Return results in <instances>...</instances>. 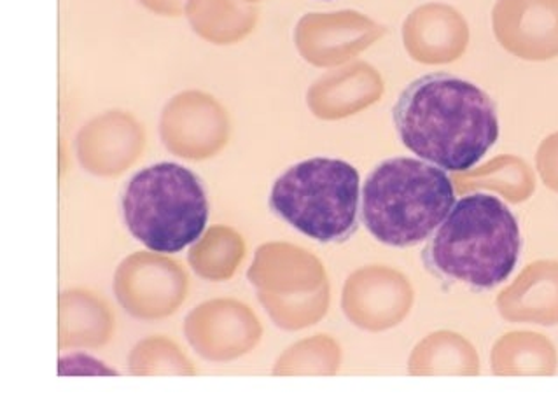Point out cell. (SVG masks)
<instances>
[{"label": "cell", "instance_id": "cell-3", "mask_svg": "<svg viewBox=\"0 0 558 418\" xmlns=\"http://www.w3.org/2000/svg\"><path fill=\"white\" fill-rule=\"evenodd\" d=\"M456 205V187L444 169L416 158L381 161L363 186L361 221L389 247L426 242Z\"/></svg>", "mask_w": 558, "mask_h": 418}, {"label": "cell", "instance_id": "cell-4", "mask_svg": "<svg viewBox=\"0 0 558 418\" xmlns=\"http://www.w3.org/2000/svg\"><path fill=\"white\" fill-rule=\"evenodd\" d=\"M124 224L147 249L178 254L204 235L208 200L204 184L186 167L161 161L130 179L121 198Z\"/></svg>", "mask_w": 558, "mask_h": 418}, {"label": "cell", "instance_id": "cell-2", "mask_svg": "<svg viewBox=\"0 0 558 418\" xmlns=\"http://www.w3.org/2000/svg\"><path fill=\"white\" fill-rule=\"evenodd\" d=\"M522 250L520 224L497 196L473 193L456 201L424 250L444 281L493 290L510 279Z\"/></svg>", "mask_w": 558, "mask_h": 418}, {"label": "cell", "instance_id": "cell-1", "mask_svg": "<svg viewBox=\"0 0 558 418\" xmlns=\"http://www.w3.org/2000/svg\"><path fill=\"white\" fill-rule=\"evenodd\" d=\"M392 120L408 151L448 172L478 165L499 138L493 98L447 72L412 81L399 95Z\"/></svg>", "mask_w": 558, "mask_h": 418}, {"label": "cell", "instance_id": "cell-5", "mask_svg": "<svg viewBox=\"0 0 558 418\" xmlns=\"http://www.w3.org/2000/svg\"><path fill=\"white\" fill-rule=\"evenodd\" d=\"M361 177L338 158H311L289 167L270 192V209L320 244H343L357 230Z\"/></svg>", "mask_w": 558, "mask_h": 418}]
</instances>
